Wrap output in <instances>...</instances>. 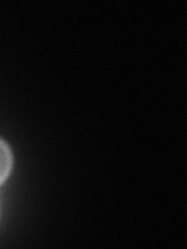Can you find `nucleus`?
Segmentation results:
<instances>
[{
  "mask_svg": "<svg viewBox=\"0 0 187 249\" xmlns=\"http://www.w3.org/2000/svg\"><path fill=\"white\" fill-rule=\"evenodd\" d=\"M11 163H13V159H11L10 148L6 146L3 140H0V184L5 181L8 173H10Z\"/></svg>",
  "mask_w": 187,
  "mask_h": 249,
  "instance_id": "f257e3e1",
  "label": "nucleus"
}]
</instances>
